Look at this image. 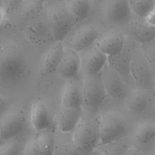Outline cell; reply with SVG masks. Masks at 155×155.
<instances>
[{
	"label": "cell",
	"instance_id": "d6a6232c",
	"mask_svg": "<svg viewBox=\"0 0 155 155\" xmlns=\"http://www.w3.org/2000/svg\"><path fill=\"white\" fill-rule=\"evenodd\" d=\"M146 18L150 24L155 25V10L154 9L151 10L147 15V16H146Z\"/></svg>",
	"mask_w": 155,
	"mask_h": 155
},
{
	"label": "cell",
	"instance_id": "60d3db41",
	"mask_svg": "<svg viewBox=\"0 0 155 155\" xmlns=\"http://www.w3.org/2000/svg\"><path fill=\"white\" fill-rule=\"evenodd\" d=\"M154 2H155V0H154Z\"/></svg>",
	"mask_w": 155,
	"mask_h": 155
},
{
	"label": "cell",
	"instance_id": "8992f818",
	"mask_svg": "<svg viewBox=\"0 0 155 155\" xmlns=\"http://www.w3.org/2000/svg\"><path fill=\"white\" fill-rule=\"evenodd\" d=\"M77 25L78 27H74L67 36L64 45L79 53L94 44L106 28L99 21H84Z\"/></svg>",
	"mask_w": 155,
	"mask_h": 155
},
{
	"label": "cell",
	"instance_id": "5b68a950",
	"mask_svg": "<svg viewBox=\"0 0 155 155\" xmlns=\"http://www.w3.org/2000/svg\"><path fill=\"white\" fill-rule=\"evenodd\" d=\"M47 15L53 38L63 42L76 23L71 15L67 4L53 2L47 4Z\"/></svg>",
	"mask_w": 155,
	"mask_h": 155
},
{
	"label": "cell",
	"instance_id": "7402d4cb",
	"mask_svg": "<svg viewBox=\"0 0 155 155\" xmlns=\"http://www.w3.org/2000/svg\"><path fill=\"white\" fill-rule=\"evenodd\" d=\"M63 42L56 41L45 52L42 58L41 70L44 74L51 73L57 70L64 52Z\"/></svg>",
	"mask_w": 155,
	"mask_h": 155
},
{
	"label": "cell",
	"instance_id": "44dd1931",
	"mask_svg": "<svg viewBox=\"0 0 155 155\" xmlns=\"http://www.w3.org/2000/svg\"><path fill=\"white\" fill-rule=\"evenodd\" d=\"M26 28L29 35L34 39H43L50 34L52 35L47 15V4L36 16L28 21Z\"/></svg>",
	"mask_w": 155,
	"mask_h": 155
},
{
	"label": "cell",
	"instance_id": "52a82bcc",
	"mask_svg": "<svg viewBox=\"0 0 155 155\" xmlns=\"http://www.w3.org/2000/svg\"><path fill=\"white\" fill-rule=\"evenodd\" d=\"M131 13L128 0H101L99 21L105 27H119Z\"/></svg>",
	"mask_w": 155,
	"mask_h": 155
},
{
	"label": "cell",
	"instance_id": "cb8c5ba5",
	"mask_svg": "<svg viewBox=\"0 0 155 155\" xmlns=\"http://www.w3.org/2000/svg\"><path fill=\"white\" fill-rule=\"evenodd\" d=\"M67 6L76 25L88 19L93 10L91 0H70Z\"/></svg>",
	"mask_w": 155,
	"mask_h": 155
},
{
	"label": "cell",
	"instance_id": "7a4b0ae2",
	"mask_svg": "<svg viewBox=\"0 0 155 155\" xmlns=\"http://www.w3.org/2000/svg\"><path fill=\"white\" fill-rule=\"evenodd\" d=\"M82 108V118L73 130L72 142L77 153L90 154L100 143L101 114L99 108Z\"/></svg>",
	"mask_w": 155,
	"mask_h": 155
},
{
	"label": "cell",
	"instance_id": "f1b7e54d",
	"mask_svg": "<svg viewBox=\"0 0 155 155\" xmlns=\"http://www.w3.org/2000/svg\"><path fill=\"white\" fill-rule=\"evenodd\" d=\"M24 154H42L38 133L33 135L27 142L24 150Z\"/></svg>",
	"mask_w": 155,
	"mask_h": 155
},
{
	"label": "cell",
	"instance_id": "5bb4252c",
	"mask_svg": "<svg viewBox=\"0 0 155 155\" xmlns=\"http://www.w3.org/2000/svg\"><path fill=\"white\" fill-rule=\"evenodd\" d=\"M126 38L119 27H106L100 34L96 44L107 56H113L122 50Z\"/></svg>",
	"mask_w": 155,
	"mask_h": 155
},
{
	"label": "cell",
	"instance_id": "b9f144b4",
	"mask_svg": "<svg viewBox=\"0 0 155 155\" xmlns=\"http://www.w3.org/2000/svg\"><path fill=\"white\" fill-rule=\"evenodd\" d=\"M153 1H154V0H153Z\"/></svg>",
	"mask_w": 155,
	"mask_h": 155
},
{
	"label": "cell",
	"instance_id": "7c38bea8",
	"mask_svg": "<svg viewBox=\"0 0 155 155\" xmlns=\"http://www.w3.org/2000/svg\"><path fill=\"white\" fill-rule=\"evenodd\" d=\"M137 44L127 37L122 50L116 55L108 56L107 58V63L120 74L127 84L133 88L136 87L131 73V64L133 53Z\"/></svg>",
	"mask_w": 155,
	"mask_h": 155
},
{
	"label": "cell",
	"instance_id": "4fadbf2b",
	"mask_svg": "<svg viewBox=\"0 0 155 155\" xmlns=\"http://www.w3.org/2000/svg\"><path fill=\"white\" fill-rule=\"evenodd\" d=\"M101 73L108 96L115 101H123L135 88L127 84L120 74L107 62Z\"/></svg>",
	"mask_w": 155,
	"mask_h": 155
},
{
	"label": "cell",
	"instance_id": "9c48e42d",
	"mask_svg": "<svg viewBox=\"0 0 155 155\" xmlns=\"http://www.w3.org/2000/svg\"><path fill=\"white\" fill-rule=\"evenodd\" d=\"M108 97L101 71L83 76V105L88 109H98Z\"/></svg>",
	"mask_w": 155,
	"mask_h": 155
},
{
	"label": "cell",
	"instance_id": "277c9868",
	"mask_svg": "<svg viewBox=\"0 0 155 155\" xmlns=\"http://www.w3.org/2000/svg\"><path fill=\"white\" fill-rule=\"evenodd\" d=\"M121 102L124 109L136 123L155 116L154 113L155 91L154 90L135 88Z\"/></svg>",
	"mask_w": 155,
	"mask_h": 155
},
{
	"label": "cell",
	"instance_id": "6da1fadb",
	"mask_svg": "<svg viewBox=\"0 0 155 155\" xmlns=\"http://www.w3.org/2000/svg\"><path fill=\"white\" fill-rule=\"evenodd\" d=\"M99 144L131 135L136 123L124 109L121 101H115L108 96L99 107Z\"/></svg>",
	"mask_w": 155,
	"mask_h": 155
},
{
	"label": "cell",
	"instance_id": "e0dca14e",
	"mask_svg": "<svg viewBox=\"0 0 155 155\" xmlns=\"http://www.w3.org/2000/svg\"><path fill=\"white\" fill-rule=\"evenodd\" d=\"M83 100V78L78 76L66 79L61 93V105L67 108H78L82 107Z\"/></svg>",
	"mask_w": 155,
	"mask_h": 155
},
{
	"label": "cell",
	"instance_id": "4316f807",
	"mask_svg": "<svg viewBox=\"0 0 155 155\" xmlns=\"http://www.w3.org/2000/svg\"><path fill=\"white\" fill-rule=\"evenodd\" d=\"M128 4L133 13L143 17H146L154 6L153 0H128Z\"/></svg>",
	"mask_w": 155,
	"mask_h": 155
},
{
	"label": "cell",
	"instance_id": "8fae6325",
	"mask_svg": "<svg viewBox=\"0 0 155 155\" xmlns=\"http://www.w3.org/2000/svg\"><path fill=\"white\" fill-rule=\"evenodd\" d=\"M130 136L134 147L143 154H153L155 150V116L137 122Z\"/></svg>",
	"mask_w": 155,
	"mask_h": 155
},
{
	"label": "cell",
	"instance_id": "74e56055",
	"mask_svg": "<svg viewBox=\"0 0 155 155\" xmlns=\"http://www.w3.org/2000/svg\"><path fill=\"white\" fill-rule=\"evenodd\" d=\"M154 113L155 114V102H154Z\"/></svg>",
	"mask_w": 155,
	"mask_h": 155
},
{
	"label": "cell",
	"instance_id": "4dcf8cb0",
	"mask_svg": "<svg viewBox=\"0 0 155 155\" xmlns=\"http://www.w3.org/2000/svg\"><path fill=\"white\" fill-rule=\"evenodd\" d=\"M23 0H0V8L6 12H16Z\"/></svg>",
	"mask_w": 155,
	"mask_h": 155
},
{
	"label": "cell",
	"instance_id": "f546056e",
	"mask_svg": "<svg viewBox=\"0 0 155 155\" xmlns=\"http://www.w3.org/2000/svg\"><path fill=\"white\" fill-rule=\"evenodd\" d=\"M12 140L6 141L0 147V154H18L19 152V146L15 141Z\"/></svg>",
	"mask_w": 155,
	"mask_h": 155
},
{
	"label": "cell",
	"instance_id": "484cf974",
	"mask_svg": "<svg viewBox=\"0 0 155 155\" xmlns=\"http://www.w3.org/2000/svg\"><path fill=\"white\" fill-rule=\"evenodd\" d=\"M42 154H53L56 147V133L53 126L39 131Z\"/></svg>",
	"mask_w": 155,
	"mask_h": 155
},
{
	"label": "cell",
	"instance_id": "e575fe53",
	"mask_svg": "<svg viewBox=\"0 0 155 155\" xmlns=\"http://www.w3.org/2000/svg\"><path fill=\"white\" fill-rule=\"evenodd\" d=\"M5 142L2 139L1 136V133H0V147H1V145H2Z\"/></svg>",
	"mask_w": 155,
	"mask_h": 155
},
{
	"label": "cell",
	"instance_id": "ab89813d",
	"mask_svg": "<svg viewBox=\"0 0 155 155\" xmlns=\"http://www.w3.org/2000/svg\"><path fill=\"white\" fill-rule=\"evenodd\" d=\"M153 154H155V150H154V153H153Z\"/></svg>",
	"mask_w": 155,
	"mask_h": 155
},
{
	"label": "cell",
	"instance_id": "7bdbcfd3",
	"mask_svg": "<svg viewBox=\"0 0 155 155\" xmlns=\"http://www.w3.org/2000/svg\"><path fill=\"white\" fill-rule=\"evenodd\" d=\"M46 1H47V0H46Z\"/></svg>",
	"mask_w": 155,
	"mask_h": 155
},
{
	"label": "cell",
	"instance_id": "603a6c76",
	"mask_svg": "<svg viewBox=\"0 0 155 155\" xmlns=\"http://www.w3.org/2000/svg\"><path fill=\"white\" fill-rule=\"evenodd\" d=\"M133 145L132 139L130 135L107 143L99 144L91 154L126 155Z\"/></svg>",
	"mask_w": 155,
	"mask_h": 155
},
{
	"label": "cell",
	"instance_id": "ffe728a7",
	"mask_svg": "<svg viewBox=\"0 0 155 155\" xmlns=\"http://www.w3.org/2000/svg\"><path fill=\"white\" fill-rule=\"evenodd\" d=\"M83 114L82 107L67 108L61 105L58 113V125L62 133L70 132L75 128Z\"/></svg>",
	"mask_w": 155,
	"mask_h": 155
},
{
	"label": "cell",
	"instance_id": "ba28073f",
	"mask_svg": "<svg viewBox=\"0 0 155 155\" xmlns=\"http://www.w3.org/2000/svg\"><path fill=\"white\" fill-rule=\"evenodd\" d=\"M131 73L135 87L137 89L154 90L155 70L145 56L140 44H137L133 53Z\"/></svg>",
	"mask_w": 155,
	"mask_h": 155
},
{
	"label": "cell",
	"instance_id": "1f68e13d",
	"mask_svg": "<svg viewBox=\"0 0 155 155\" xmlns=\"http://www.w3.org/2000/svg\"><path fill=\"white\" fill-rule=\"evenodd\" d=\"M10 109L6 99L0 94V119Z\"/></svg>",
	"mask_w": 155,
	"mask_h": 155
},
{
	"label": "cell",
	"instance_id": "f35d334b",
	"mask_svg": "<svg viewBox=\"0 0 155 155\" xmlns=\"http://www.w3.org/2000/svg\"><path fill=\"white\" fill-rule=\"evenodd\" d=\"M154 10H155V2H154Z\"/></svg>",
	"mask_w": 155,
	"mask_h": 155
},
{
	"label": "cell",
	"instance_id": "d6986e66",
	"mask_svg": "<svg viewBox=\"0 0 155 155\" xmlns=\"http://www.w3.org/2000/svg\"><path fill=\"white\" fill-rule=\"evenodd\" d=\"M56 70L58 74L65 80L79 76L81 70L79 53L65 47L62 58Z\"/></svg>",
	"mask_w": 155,
	"mask_h": 155
},
{
	"label": "cell",
	"instance_id": "d4e9b609",
	"mask_svg": "<svg viewBox=\"0 0 155 155\" xmlns=\"http://www.w3.org/2000/svg\"><path fill=\"white\" fill-rule=\"evenodd\" d=\"M46 2V0H23L16 12L22 19L28 22L42 11Z\"/></svg>",
	"mask_w": 155,
	"mask_h": 155
},
{
	"label": "cell",
	"instance_id": "3957f363",
	"mask_svg": "<svg viewBox=\"0 0 155 155\" xmlns=\"http://www.w3.org/2000/svg\"><path fill=\"white\" fill-rule=\"evenodd\" d=\"M26 56L16 44L0 42V81L5 83L16 82L25 75Z\"/></svg>",
	"mask_w": 155,
	"mask_h": 155
},
{
	"label": "cell",
	"instance_id": "2e32d148",
	"mask_svg": "<svg viewBox=\"0 0 155 155\" xmlns=\"http://www.w3.org/2000/svg\"><path fill=\"white\" fill-rule=\"evenodd\" d=\"M24 114L15 109H10L0 119V133L5 141L14 139L22 133L25 128Z\"/></svg>",
	"mask_w": 155,
	"mask_h": 155
},
{
	"label": "cell",
	"instance_id": "8d00e7d4",
	"mask_svg": "<svg viewBox=\"0 0 155 155\" xmlns=\"http://www.w3.org/2000/svg\"><path fill=\"white\" fill-rule=\"evenodd\" d=\"M153 89L155 91V75H154V85H153Z\"/></svg>",
	"mask_w": 155,
	"mask_h": 155
},
{
	"label": "cell",
	"instance_id": "30bf717a",
	"mask_svg": "<svg viewBox=\"0 0 155 155\" xmlns=\"http://www.w3.org/2000/svg\"><path fill=\"white\" fill-rule=\"evenodd\" d=\"M119 28L127 38L140 44L155 38V25L150 24L146 17L137 15L133 12Z\"/></svg>",
	"mask_w": 155,
	"mask_h": 155
},
{
	"label": "cell",
	"instance_id": "ac0fdd59",
	"mask_svg": "<svg viewBox=\"0 0 155 155\" xmlns=\"http://www.w3.org/2000/svg\"><path fill=\"white\" fill-rule=\"evenodd\" d=\"M30 117L33 127L38 131L53 125L52 110L49 104L42 99H37L33 102Z\"/></svg>",
	"mask_w": 155,
	"mask_h": 155
},
{
	"label": "cell",
	"instance_id": "836d02e7",
	"mask_svg": "<svg viewBox=\"0 0 155 155\" xmlns=\"http://www.w3.org/2000/svg\"><path fill=\"white\" fill-rule=\"evenodd\" d=\"M127 154H143V153L133 145L128 150Z\"/></svg>",
	"mask_w": 155,
	"mask_h": 155
},
{
	"label": "cell",
	"instance_id": "83f0119b",
	"mask_svg": "<svg viewBox=\"0 0 155 155\" xmlns=\"http://www.w3.org/2000/svg\"><path fill=\"white\" fill-rule=\"evenodd\" d=\"M140 46L145 56L155 70V38L140 44Z\"/></svg>",
	"mask_w": 155,
	"mask_h": 155
},
{
	"label": "cell",
	"instance_id": "9a60e30c",
	"mask_svg": "<svg viewBox=\"0 0 155 155\" xmlns=\"http://www.w3.org/2000/svg\"><path fill=\"white\" fill-rule=\"evenodd\" d=\"M79 55L83 76L101 72L107 62L108 56L99 49L96 42L79 52Z\"/></svg>",
	"mask_w": 155,
	"mask_h": 155
},
{
	"label": "cell",
	"instance_id": "d590c367",
	"mask_svg": "<svg viewBox=\"0 0 155 155\" xmlns=\"http://www.w3.org/2000/svg\"><path fill=\"white\" fill-rule=\"evenodd\" d=\"M2 12H3V11L0 8V20H1V18H2Z\"/></svg>",
	"mask_w": 155,
	"mask_h": 155
}]
</instances>
